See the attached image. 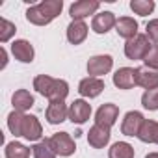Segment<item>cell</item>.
<instances>
[{
  "label": "cell",
  "instance_id": "6da1fadb",
  "mask_svg": "<svg viewBox=\"0 0 158 158\" xmlns=\"http://www.w3.org/2000/svg\"><path fill=\"white\" fill-rule=\"evenodd\" d=\"M34 89L43 97H47L50 102L65 101V97L69 95V84L65 80L52 78L48 74H39L34 78Z\"/></svg>",
  "mask_w": 158,
  "mask_h": 158
},
{
  "label": "cell",
  "instance_id": "7a4b0ae2",
  "mask_svg": "<svg viewBox=\"0 0 158 158\" xmlns=\"http://www.w3.org/2000/svg\"><path fill=\"white\" fill-rule=\"evenodd\" d=\"M61 8H63L61 0H43L41 4L28 8L26 19H28V23H32L35 26H45V24L52 23L61 13Z\"/></svg>",
  "mask_w": 158,
  "mask_h": 158
},
{
  "label": "cell",
  "instance_id": "3957f363",
  "mask_svg": "<svg viewBox=\"0 0 158 158\" xmlns=\"http://www.w3.org/2000/svg\"><path fill=\"white\" fill-rule=\"evenodd\" d=\"M151 48H152V45H151V39L147 37V34H138L134 39L127 41L125 54L128 60H145V56L149 54Z\"/></svg>",
  "mask_w": 158,
  "mask_h": 158
},
{
  "label": "cell",
  "instance_id": "277c9868",
  "mask_svg": "<svg viewBox=\"0 0 158 158\" xmlns=\"http://www.w3.org/2000/svg\"><path fill=\"white\" fill-rule=\"evenodd\" d=\"M47 141H48L50 149H52L56 154H60V156H71V154L74 152V149H76L74 139H73L71 134H67V132H58V134L47 138Z\"/></svg>",
  "mask_w": 158,
  "mask_h": 158
},
{
  "label": "cell",
  "instance_id": "5b68a950",
  "mask_svg": "<svg viewBox=\"0 0 158 158\" xmlns=\"http://www.w3.org/2000/svg\"><path fill=\"white\" fill-rule=\"evenodd\" d=\"M112 65H114V58L110 54H99V56L89 58V61H88V73H89V76L101 78L102 74H106V73L112 71Z\"/></svg>",
  "mask_w": 158,
  "mask_h": 158
},
{
  "label": "cell",
  "instance_id": "8992f818",
  "mask_svg": "<svg viewBox=\"0 0 158 158\" xmlns=\"http://www.w3.org/2000/svg\"><path fill=\"white\" fill-rule=\"evenodd\" d=\"M99 8H101V4L95 2V0H78V2L71 4L69 15L73 17V21H82V19L93 15Z\"/></svg>",
  "mask_w": 158,
  "mask_h": 158
},
{
  "label": "cell",
  "instance_id": "52a82bcc",
  "mask_svg": "<svg viewBox=\"0 0 158 158\" xmlns=\"http://www.w3.org/2000/svg\"><path fill=\"white\" fill-rule=\"evenodd\" d=\"M114 84L119 89H132L134 86H138V69H132V67L117 69L114 74Z\"/></svg>",
  "mask_w": 158,
  "mask_h": 158
},
{
  "label": "cell",
  "instance_id": "ba28073f",
  "mask_svg": "<svg viewBox=\"0 0 158 158\" xmlns=\"http://www.w3.org/2000/svg\"><path fill=\"white\" fill-rule=\"evenodd\" d=\"M117 117H119V108L115 104H112V102H106V104H102L97 110V114H95V125L112 128L115 125Z\"/></svg>",
  "mask_w": 158,
  "mask_h": 158
},
{
  "label": "cell",
  "instance_id": "9c48e42d",
  "mask_svg": "<svg viewBox=\"0 0 158 158\" xmlns=\"http://www.w3.org/2000/svg\"><path fill=\"white\" fill-rule=\"evenodd\" d=\"M104 82L101 80V78H95V76H88L84 78V80H80V84H78V93H80L82 97H88V99H95L99 97L102 91H104Z\"/></svg>",
  "mask_w": 158,
  "mask_h": 158
},
{
  "label": "cell",
  "instance_id": "30bf717a",
  "mask_svg": "<svg viewBox=\"0 0 158 158\" xmlns=\"http://www.w3.org/2000/svg\"><path fill=\"white\" fill-rule=\"evenodd\" d=\"M91 115V104H88L86 101L78 99L69 106V119L76 125H84Z\"/></svg>",
  "mask_w": 158,
  "mask_h": 158
},
{
  "label": "cell",
  "instance_id": "8fae6325",
  "mask_svg": "<svg viewBox=\"0 0 158 158\" xmlns=\"http://www.w3.org/2000/svg\"><path fill=\"white\" fill-rule=\"evenodd\" d=\"M143 121H145V117L139 112H128V114H125V119L121 123V132L125 136H138Z\"/></svg>",
  "mask_w": 158,
  "mask_h": 158
},
{
  "label": "cell",
  "instance_id": "7c38bea8",
  "mask_svg": "<svg viewBox=\"0 0 158 158\" xmlns=\"http://www.w3.org/2000/svg\"><path fill=\"white\" fill-rule=\"evenodd\" d=\"M115 24H117V19H115V15H114L112 11H101V13H97V15L93 17V21H91V28H93L95 34H106V32H110Z\"/></svg>",
  "mask_w": 158,
  "mask_h": 158
},
{
  "label": "cell",
  "instance_id": "4fadbf2b",
  "mask_svg": "<svg viewBox=\"0 0 158 158\" xmlns=\"http://www.w3.org/2000/svg\"><path fill=\"white\" fill-rule=\"evenodd\" d=\"M43 134V127L41 123L37 121L35 115H26L24 114V119H23V130H21V136L30 139V141H37Z\"/></svg>",
  "mask_w": 158,
  "mask_h": 158
},
{
  "label": "cell",
  "instance_id": "5bb4252c",
  "mask_svg": "<svg viewBox=\"0 0 158 158\" xmlns=\"http://www.w3.org/2000/svg\"><path fill=\"white\" fill-rule=\"evenodd\" d=\"M110 128L106 127H101V125H93L88 132V143L93 147V149H102L108 145L110 141Z\"/></svg>",
  "mask_w": 158,
  "mask_h": 158
},
{
  "label": "cell",
  "instance_id": "9a60e30c",
  "mask_svg": "<svg viewBox=\"0 0 158 158\" xmlns=\"http://www.w3.org/2000/svg\"><path fill=\"white\" fill-rule=\"evenodd\" d=\"M11 52L15 56V60L23 61V63H32L34 61V47L30 41L26 39H17L13 45H11Z\"/></svg>",
  "mask_w": 158,
  "mask_h": 158
},
{
  "label": "cell",
  "instance_id": "2e32d148",
  "mask_svg": "<svg viewBox=\"0 0 158 158\" xmlns=\"http://www.w3.org/2000/svg\"><path fill=\"white\" fill-rule=\"evenodd\" d=\"M69 117V108L63 101L60 102H50L47 108V121L50 125H60Z\"/></svg>",
  "mask_w": 158,
  "mask_h": 158
},
{
  "label": "cell",
  "instance_id": "e0dca14e",
  "mask_svg": "<svg viewBox=\"0 0 158 158\" xmlns=\"http://www.w3.org/2000/svg\"><path fill=\"white\" fill-rule=\"evenodd\" d=\"M115 32H117L119 37L130 41V39H134L138 35V23L132 17H121V19H117Z\"/></svg>",
  "mask_w": 158,
  "mask_h": 158
},
{
  "label": "cell",
  "instance_id": "ac0fdd59",
  "mask_svg": "<svg viewBox=\"0 0 158 158\" xmlns=\"http://www.w3.org/2000/svg\"><path fill=\"white\" fill-rule=\"evenodd\" d=\"M138 86L149 89H156L158 88V71L151 69V67H138Z\"/></svg>",
  "mask_w": 158,
  "mask_h": 158
},
{
  "label": "cell",
  "instance_id": "d6986e66",
  "mask_svg": "<svg viewBox=\"0 0 158 158\" xmlns=\"http://www.w3.org/2000/svg\"><path fill=\"white\" fill-rule=\"evenodd\" d=\"M88 37V26L84 21H73L67 26V39L71 45H80Z\"/></svg>",
  "mask_w": 158,
  "mask_h": 158
},
{
  "label": "cell",
  "instance_id": "ffe728a7",
  "mask_svg": "<svg viewBox=\"0 0 158 158\" xmlns=\"http://www.w3.org/2000/svg\"><path fill=\"white\" fill-rule=\"evenodd\" d=\"M11 104L15 108V112H21L24 114L26 110H30L34 106V97L28 89H17L11 97Z\"/></svg>",
  "mask_w": 158,
  "mask_h": 158
},
{
  "label": "cell",
  "instance_id": "44dd1931",
  "mask_svg": "<svg viewBox=\"0 0 158 158\" xmlns=\"http://www.w3.org/2000/svg\"><path fill=\"white\" fill-rule=\"evenodd\" d=\"M138 138L143 143H158V123L151 121V119H145L143 125H141V130H139Z\"/></svg>",
  "mask_w": 158,
  "mask_h": 158
},
{
  "label": "cell",
  "instance_id": "7402d4cb",
  "mask_svg": "<svg viewBox=\"0 0 158 158\" xmlns=\"http://www.w3.org/2000/svg\"><path fill=\"white\" fill-rule=\"evenodd\" d=\"M110 158H134V149L127 141H117L110 149Z\"/></svg>",
  "mask_w": 158,
  "mask_h": 158
},
{
  "label": "cell",
  "instance_id": "603a6c76",
  "mask_svg": "<svg viewBox=\"0 0 158 158\" xmlns=\"http://www.w3.org/2000/svg\"><path fill=\"white\" fill-rule=\"evenodd\" d=\"M6 158H30V149L19 141H11L6 145Z\"/></svg>",
  "mask_w": 158,
  "mask_h": 158
},
{
  "label": "cell",
  "instance_id": "cb8c5ba5",
  "mask_svg": "<svg viewBox=\"0 0 158 158\" xmlns=\"http://www.w3.org/2000/svg\"><path fill=\"white\" fill-rule=\"evenodd\" d=\"M130 10H132L136 15L145 17V15L152 13L154 2H152V0H132V2H130Z\"/></svg>",
  "mask_w": 158,
  "mask_h": 158
},
{
  "label": "cell",
  "instance_id": "d4e9b609",
  "mask_svg": "<svg viewBox=\"0 0 158 158\" xmlns=\"http://www.w3.org/2000/svg\"><path fill=\"white\" fill-rule=\"evenodd\" d=\"M23 119H24V114L15 112V110L8 115V128L11 130V134H13L15 138L21 136V130H23Z\"/></svg>",
  "mask_w": 158,
  "mask_h": 158
},
{
  "label": "cell",
  "instance_id": "484cf974",
  "mask_svg": "<svg viewBox=\"0 0 158 158\" xmlns=\"http://www.w3.org/2000/svg\"><path fill=\"white\" fill-rule=\"evenodd\" d=\"M32 152H34V158H56V156H58V154L50 149V145H48L47 139L35 143V145L32 147Z\"/></svg>",
  "mask_w": 158,
  "mask_h": 158
},
{
  "label": "cell",
  "instance_id": "4316f807",
  "mask_svg": "<svg viewBox=\"0 0 158 158\" xmlns=\"http://www.w3.org/2000/svg\"><path fill=\"white\" fill-rule=\"evenodd\" d=\"M15 30H17V28H15L13 23H10L8 19H0V43L10 41V39L13 37Z\"/></svg>",
  "mask_w": 158,
  "mask_h": 158
},
{
  "label": "cell",
  "instance_id": "83f0119b",
  "mask_svg": "<svg viewBox=\"0 0 158 158\" xmlns=\"http://www.w3.org/2000/svg\"><path fill=\"white\" fill-rule=\"evenodd\" d=\"M141 104L147 110H158V88L145 91L143 97H141Z\"/></svg>",
  "mask_w": 158,
  "mask_h": 158
},
{
  "label": "cell",
  "instance_id": "f1b7e54d",
  "mask_svg": "<svg viewBox=\"0 0 158 158\" xmlns=\"http://www.w3.org/2000/svg\"><path fill=\"white\" fill-rule=\"evenodd\" d=\"M145 67H151L154 71H158V45H152V48L149 50V54L145 56Z\"/></svg>",
  "mask_w": 158,
  "mask_h": 158
},
{
  "label": "cell",
  "instance_id": "f546056e",
  "mask_svg": "<svg viewBox=\"0 0 158 158\" xmlns=\"http://www.w3.org/2000/svg\"><path fill=\"white\" fill-rule=\"evenodd\" d=\"M147 37L151 41H154V45H158V19H152L147 23Z\"/></svg>",
  "mask_w": 158,
  "mask_h": 158
},
{
  "label": "cell",
  "instance_id": "4dcf8cb0",
  "mask_svg": "<svg viewBox=\"0 0 158 158\" xmlns=\"http://www.w3.org/2000/svg\"><path fill=\"white\" fill-rule=\"evenodd\" d=\"M0 58H2V63H0V69H4V67L8 65V52H6V48H4V47L0 48Z\"/></svg>",
  "mask_w": 158,
  "mask_h": 158
},
{
  "label": "cell",
  "instance_id": "1f68e13d",
  "mask_svg": "<svg viewBox=\"0 0 158 158\" xmlns=\"http://www.w3.org/2000/svg\"><path fill=\"white\" fill-rule=\"evenodd\" d=\"M145 158H158V152H149Z\"/></svg>",
  "mask_w": 158,
  "mask_h": 158
}]
</instances>
